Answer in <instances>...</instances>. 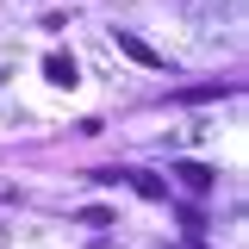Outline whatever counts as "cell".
<instances>
[{
	"label": "cell",
	"instance_id": "6da1fadb",
	"mask_svg": "<svg viewBox=\"0 0 249 249\" xmlns=\"http://www.w3.org/2000/svg\"><path fill=\"white\" fill-rule=\"evenodd\" d=\"M106 181H124V187H137L143 199H168V181H156V175H143V168H119V175H106Z\"/></svg>",
	"mask_w": 249,
	"mask_h": 249
},
{
	"label": "cell",
	"instance_id": "7a4b0ae2",
	"mask_svg": "<svg viewBox=\"0 0 249 249\" xmlns=\"http://www.w3.org/2000/svg\"><path fill=\"white\" fill-rule=\"evenodd\" d=\"M175 175H181V187H193V193H212V187H218V175L206 168V162H181Z\"/></svg>",
	"mask_w": 249,
	"mask_h": 249
},
{
	"label": "cell",
	"instance_id": "3957f363",
	"mask_svg": "<svg viewBox=\"0 0 249 249\" xmlns=\"http://www.w3.org/2000/svg\"><path fill=\"white\" fill-rule=\"evenodd\" d=\"M44 81H56V88H75V62L62 56V50H50V56H44Z\"/></svg>",
	"mask_w": 249,
	"mask_h": 249
},
{
	"label": "cell",
	"instance_id": "277c9868",
	"mask_svg": "<svg viewBox=\"0 0 249 249\" xmlns=\"http://www.w3.org/2000/svg\"><path fill=\"white\" fill-rule=\"evenodd\" d=\"M119 50H124L131 62H143V69H162V56H156V50L143 44V37H131V31H119Z\"/></svg>",
	"mask_w": 249,
	"mask_h": 249
},
{
	"label": "cell",
	"instance_id": "5b68a950",
	"mask_svg": "<svg viewBox=\"0 0 249 249\" xmlns=\"http://www.w3.org/2000/svg\"><path fill=\"white\" fill-rule=\"evenodd\" d=\"M224 93H231V88H218V81H206V88H187L181 100H187V106H206V100H224Z\"/></svg>",
	"mask_w": 249,
	"mask_h": 249
},
{
	"label": "cell",
	"instance_id": "8992f818",
	"mask_svg": "<svg viewBox=\"0 0 249 249\" xmlns=\"http://www.w3.org/2000/svg\"><path fill=\"white\" fill-rule=\"evenodd\" d=\"M168 249H187V243H168Z\"/></svg>",
	"mask_w": 249,
	"mask_h": 249
}]
</instances>
